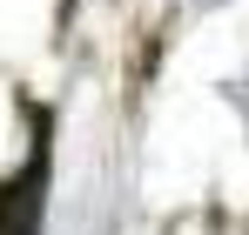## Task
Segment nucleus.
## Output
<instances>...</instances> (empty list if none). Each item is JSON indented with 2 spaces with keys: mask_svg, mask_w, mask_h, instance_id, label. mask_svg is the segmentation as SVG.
Masks as SVG:
<instances>
[{
  "mask_svg": "<svg viewBox=\"0 0 249 235\" xmlns=\"http://www.w3.org/2000/svg\"><path fill=\"white\" fill-rule=\"evenodd\" d=\"M41 195H47V148H34V161L0 182V235H41Z\"/></svg>",
  "mask_w": 249,
  "mask_h": 235,
  "instance_id": "nucleus-1",
  "label": "nucleus"
}]
</instances>
